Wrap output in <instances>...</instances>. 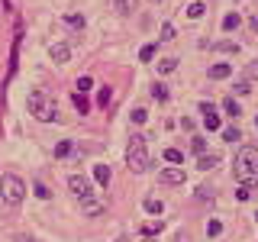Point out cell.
<instances>
[{
  "label": "cell",
  "mask_w": 258,
  "mask_h": 242,
  "mask_svg": "<svg viewBox=\"0 0 258 242\" xmlns=\"http://www.w3.org/2000/svg\"><path fill=\"white\" fill-rule=\"evenodd\" d=\"M145 213H152V216H158L161 213V210H165V207H161V200H155V197H145Z\"/></svg>",
  "instance_id": "obj_15"
},
{
  "label": "cell",
  "mask_w": 258,
  "mask_h": 242,
  "mask_svg": "<svg viewBox=\"0 0 258 242\" xmlns=\"http://www.w3.org/2000/svg\"><path fill=\"white\" fill-rule=\"evenodd\" d=\"M139 58H142V62H152V58H155V45H142Z\"/></svg>",
  "instance_id": "obj_26"
},
{
  "label": "cell",
  "mask_w": 258,
  "mask_h": 242,
  "mask_svg": "<svg viewBox=\"0 0 258 242\" xmlns=\"http://www.w3.org/2000/svg\"><path fill=\"white\" fill-rule=\"evenodd\" d=\"M248 29H252V32H258V16H248Z\"/></svg>",
  "instance_id": "obj_37"
},
{
  "label": "cell",
  "mask_w": 258,
  "mask_h": 242,
  "mask_svg": "<svg viewBox=\"0 0 258 242\" xmlns=\"http://www.w3.org/2000/svg\"><path fill=\"white\" fill-rule=\"evenodd\" d=\"M145 119H149V110L136 107V110H133V123H145Z\"/></svg>",
  "instance_id": "obj_29"
},
{
  "label": "cell",
  "mask_w": 258,
  "mask_h": 242,
  "mask_svg": "<svg viewBox=\"0 0 258 242\" xmlns=\"http://www.w3.org/2000/svg\"><path fill=\"white\" fill-rule=\"evenodd\" d=\"M171 39H174V26L165 23V26H161V42H171Z\"/></svg>",
  "instance_id": "obj_25"
},
{
  "label": "cell",
  "mask_w": 258,
  "mask_h": 242,
  "mask_svg": "<svg viewBox=\"0 0 258 242\" xmlns=\"http://www.w3.org/2000/svg\"><path fill=\"white\" fill-rule=\"evenodd\" d=\"M0 197H4L7 207H20L23 197H26V181L20 174H4L0 177Z\"/></svg>",
  "instance_id": "obj_4"
},
{
  "label": "cell",
  "mask_w": 258,
  "mask_h": 242,
  "mask_svg": "<svg viewBox=\"0 0 258 242\" xmlns=\"http://www.w3.org/2000/svg\"><path fill=\"white\" fill-rule=\"evenodd\" d=\"M239 23H242V16H239V13H226V16H223V29H226V32L239 29Z\"/></svg>",
  "instance_id": "obj_14"
},
{
  "label": "cell",
  "mask_w": 258,
  "mask_h": 242,
  "mask_svg": "<svg viewBox=\"0 0 258 242\" xmlns=\"http://www.w3.org/2000/svg\"><path fill=\"white\" fill-rule=\"evenodd\" d=\"M255 129H258V116H255Z\"/></svg>",
  "instance_id": "obj_39"
},
{
  "label": "cell",
  "mask_w": 258,
  "mask_h": 242,
  "mask_svg": "<svg viewBox=\"0 0 258 242\" xmlns=\"http://www.w3.org/2000/svg\"><path fill=\"white\" fill-rule=\"evenodd\" d=\"M26 107H29V113L39 119V123H48V119L58 116V110H55V100H52L45 91H39V87L26 94Z\"/></svg>",
  "instance_id": "obj_3"
},
{
  "label": "cell",
  "mask_w": 258,
  "mask_h": 242,
  "mask_svg": "<svg viewBox=\"0 0 258 242\" xmlns=\"http://www.w3.org/2000/svg\"><path fill=\"white\" fill-rule=\"evenodd\" d=\"M113 7H116V13L129 16V13H136V10H139V0H113Z\"/></svg>",
  "instance_id": "obj_10"
},
{
  "label": "cell",
  "mask_w": 258,
  "mask_h": 242,
  "mask_svg": "<svg viewBox=\"0 0 258 242\" xmlns=\"http://www.w3.org/2000/svg\"><path fill=\"white\" fill-rule=\"evenodd\" d=\"M158 181L161 184H177V188H181V184L187 181V174H184V168H161V171H158Z\"/></svg>",
  "instance_id": "obj_6"
},
{
  "label": "cell",
  "mask_w": 258,
  "mask_h": 242,
  "mask_svg": "<svg viewBox=\"0 0 258 242\" xmlns=\"http://www.w3.org/2000/svg\"><path fill=\"white\" fill-rule=\"evenodd\" d=\"M255 75H258V65H248V71H245V81H248V78H255Z\"/></svg>",
  "instance_id": "obj_36"
},
{
  "label": "cell",
  "mask_w": 258,
  "mask_h": 242,
  "mask_svg": "<svg viewBox=\"0 0 258 242\" xmlns=\"http://www.w3.org/2000/svg\"><path fill=\"white\" fill-rule=\"evenodd\" d=\"M236 197H239V200H248V197H252V184H239Z\"/></svg>",
  "instance_id": "obj_27"
},
{
  "label": "cell",
  "mask_w": 258,
  "mask_h": 242,
  "mask_svg": "<svg viewBox=\"0 0 258 242\" xmlns=\"http://www.w3.org/2000/svg\"><path fill=\"white\" fill-rule=\"evenodd\" d=\"M229 75H232V65H226V62H220V65L210 68V78H213V81H223V78H229Z\"/></svg>",
  "instance_id": "obj_11"
},
{
  "label": "cell",
  "mask_w": 258,
  "mask_h": 242,
  "mask_svg": "<svg viewBox=\"0 0 258 242\" xmlns=\"http://www.w3.org/2000/svg\"><path fill=\"white\" fill-rule=\"evenodd\" d=\"M223 110L229 113V116H239V113H242L239 110V100H232V97H226V100H223Z\"/></svg>",
  "instance_id": "obj_20"
},
{
  "label": "cell",
  "mask_w": 258,
  "mask_h": 242,
  "mask_svg": "<svg viewBox=\"0 0 258 242\" xmlns=\"http://www.w3.org/2000/svg\"><path fill=\"white\" fill-rule=\"evenodd\" d=\"M126 165H129V171H133V174H145V171H149L152 158H149V149H145V136H142V133L129 136V145H126Z\"/></svg>",
  "instance_id": "obj_1"
},
{
  "label": "cell",
  "mask_w": 258,
  "mask_h": 242,
  "mask_svg": "<svg viewBox=\"0 0 258 242\" xmlns=\"http://www.w3.org/2000/svg\"><path fill=\"white\" fill-rule=\"evenodd\" d=\"M103 210H107V204H103V200H97V197L81 200V213H84V216H100Z\"/></svg>",
  "instance_id": "obj_8"
},
{
  "label": "cell",
  "mask_w": 258,
  "mask_h": 242,
  "mask_svg": "<svg viewBox=\"0 0 258 242\" xmlns=\"http://www.w3.org/2000/svg\"><path fill=\"white\" fill-rule=\"evenodd\" d=\"M152 94H155L158 100H168V87L165 84H155V87H152Z\"/></svg>",
  "instance_id": "obj_31"
},
{
  "label": "cell",
  "mask_w": 258,
  "mask_h": 242,
  "mask_svg": "<svg viewBox=\"0 0 258 242\" xmlns=\"http://www.w3.org/2000/svg\"><path fill=\"white\" fill-rule=\"evenodd\" d=\"M165 161H171V165H184V152L181 149H165Z\"/></svg>",
  "instance_id": "obj_17"
},
{
  "label": "cell",
  "mask_w": 258,
  "mask_h": 242,
  "mask_svg": "<svg viewBox=\"0 0 258 242\" xmlns=\"http://www.w3.org/2000/svg\"><path fill=\"white\" fill-rule=\"evenodd\" d=\"M68 152H71V142H58V145H55V158H64Z\"/></svg>",
  "instance_id": "obj_28"
},
{
  "label": "cell",
  "mask_w": 258,
  "mask_h": 242,
  "mask_svg": "<svg viewBox=\"0 0 258 242\" xmlns=\"http://www.w3.org/2000/svg\"><path fill=\"white\" fill-rule=\"evenodd\" d=\"M75 107H78V113H87V110H91V103H87V97H84V94H78V91H75Z\"/></svg>",
  "instance_id": "obj_21"
},
{
  "label": "cell",
  "mask_w": 258,
  "mask_h": 242,
  "mask_svg": "<svg viewBox=\"0 0 258 242\" xmlns=\"http://www.w3.org/2000/svg\"><path fill=\"white\" fill-rule=\"evenodd\" d=\"M161 226H165V223H161V220H155V223H149V226H145V236H152V232H161Z\"/></svg>",
  "instance_id": "obj_32"
},
{
  "label": "cell",
  "mask_w": 258,
  "mask_h": 242,
  "mask_svg": "<svg viewBox=\"0 0 258 242\" xmlns=\"http://www.w3.org/2000/svg\"><path fill=\"white\" fill-rule=\"evenodd\" d=\"M220 232H223V223L220 220H210L207 223V236H220Z\"/></svg>",
  "instance_id": "obj_23"
},
{
  "label": "cell",
  "mask_w": 258,
  "mask_h": 242,
  "mask_svg": "<svg viewBox=\"0 0 258 242\" xmlns=\"http://www.w3.org/2000/svg\"><path fill=\"white\" fill-rule=\"evenodd\" d=\"M64 26H71V29H84V16H75V13H68V16H64Z\"/></svg>",
  "instance_id": "obj_19"
},
{
  "label": "cell",
  "mask_w": 258,
  "mask_h": 242,
  "mask_svg": "<svg viewBox=\"0 0 258 242\" xmlns=\"http://www.w3.org/2000/svg\"><path fill=\"white\" fill-rule=\"evenodd\" d=\"M32 191H36V197H42V200H48V188H45V184H39V181H36V188H32Z\"/></svg>",
  "instance_id": "obj_33"
},
{
  "label": "cell",
  "mask_w": 258,
  "mask_h": 242,
  "mask_svg": "<svg viewBox=\"0 0 258 242\" xmlns=\"http://www.w3.org/2000/svg\"><path fill=\"white\" fill-rule=\"evenodd\" d=\"M48 55H52V62L55 65H64L71 58V45H64V42H55L52 48H48Z\"/></svg>",
  "instance_id": "obj_9"
},
{
  "label": "cell",
  "mask_w": 258,
  "mask_h": 242,
  "mask_svg": "<svg viewBox=\"0 0 258 242\" xmlns=\"http://www.w3.org/2000/svg\"><path fill=\"white\" fill-rule=\"evenodd\" d=\"M190 145H194V152H197V155H204V152H207V142L204 139H194Z\"/></svg>",
  "instance_id": "obj_34"
},
{
  "label": "cell",
  "mask_w": 258,
  "mask_h": 242,
  "mask_svg": "<svg viewBox=\"0 0 258 242\" xmlns=\"http://www.w3.org/2000/svg\"><path fill=\"white\" fill-rule=\"evenodd\" d=\"M200 113H204V126L207 129H220V113H216L213 103H200Z\"/></svg>",
  "instance_id": "obj_7"
},
{
  "label": "cell",
  "mask_w": 258,
  "mask_h": 242,
  "mask_svg": "<svg viewBox=\"0 0 258 242\" xmlns=\"http://www.w3.org/2000/svg\"><path fill=\"white\" fill-rule=\"evenodd\" d=\"M204 13H207V4H200V0H194V4L187 7V16H190V20H200Z\"/></svg>",
  "instance_id": "obj_16"
},
{
  "label": "cell",
  "mask_w": 258,
  "mask_h": 242,
  "mask_svg": "<svg viewBox=\"0 0 258 242\" xmlns=\"http://www.w3.org/2000/svg\"><path fill=\"white\" fill-rule=\"evenodd\" d=\"M142 242H155V239H152V236H145V239H142Z\"/></svg>",
  "instance_id": "obj_38"
},
{
  "label": "cell",
  "mask_w": 258,
  "mask_h": 242,
  "mask_svg": "<svg viewBox=\"0 0 258 242\" xmlns=\"http://www.w3.org/2000/svg\"><path fill=\"white\" fill-rule=\"evenodd\" d=\"M223 139L226 142H236V139H242V133H239L236 126H229V129H223Z\"/></svg>",
  "instance_id": "obj_22"
},
{
  "label": "cell",
  "mask_w": 258,
  "mask_h": 242,
  "mask_svg": "<svg viewBox=\"0 0 258 242\" xmlns=\"http://www.w3.org/2000/svg\"><path fill=\"white\" fill-rule=\"evenodd\" d=\"M232 174H236L242 184H255L258 181V149H252V145L239 149L236 161H232Z\"/></svg>",
  "instance_id": "obj_2"
},
{
  "label": "cell",
  "mask_w": 258,
  "mask_h": 242,
  "mask_svg": "<svg viewBox=\"0 0 258 242\" xmlns=\"http://www.w3.org/2000/svg\"><path fill=\"white\" fill-rule=\"evenodd\" d=\"M68 191L75 194L78 200H91V197H94V191H91V181H87L84 174H71V177H68Z\"/></svg>",
  "instance_id": "obj_5"
},
{
  "label": "cell",
  "mask_w": 258,
  "mask_h": 242,
  "mask_svg": "<svg viewBox=\"0 0 258 242\" xmlns=\"http://www.w3.org/2000/svg\"><path fill=\"white\" fill-rule=\"evenodd\" d=\"M216 161H220V155H213V152H204V155L197 158V168H200V171H210Z\"/></svg>",
  "instance_id": "obj_12"
},
{
  "label": "cell",
  "mask_w": 258,
  "mask_h": 242,
  "mask_svg": "<svg viewBox=\"0 0 258 242\" xmlns=\"http://www.w3.org/2000/svg\"><path fill=\"white\" fill-rule=\"evenodd\" d=\"M255 220H258V213H255Z\"/></svg>",
  "instance_id": "obj_40"
},
{
  "label": "cell",
  "mask_w": 258,
  "mask_h": 242,
  "mask_svg": "<svg viewBox=\"0 0 258 242\" xmlns=\"http://www.w3.org/2000/svg\"><path fill=\"white\" fill-rule=\"evenodd\" d=\"M94 177H97V184L107 188V184H110V168L107 165H94Z\"/></svg>",
  "instance_id": "obj_13"
},
{
  "label": "cell",
  "mask_w": 258,
  "mask_h": 242,
  "mask_svg": "<svg viewBox=\"0 0 258 242\" xmlns=\"http://www.w3.org/2000/svg\"><path fill=\"white\" fill-rule=\"evenodd\" d=\"M91 87H94V81L87 78V75H84V78H78V94H87Z\"/></svg>",
  "instance_id": "obj_24"
},
{
  "label": "cell",
  "mask_w": 258,
  "mask_h": 242,
  "mask_svg": "<svg viewBox=\"0 0 258 242\" xmlns=\"http://www.w3.org/2000/svg\"><path fill=\"white\" fill-rule=\"evenodd\" d=\"M248 91H252V87H248V81H239V84H236V94H248Z\"/></svg>",
  "instance_id": "obj_35"
},
{
  "label": "cell",
  "mask_w": 258,
  "mask_h": 242,
  "mask_svg": "<svg viewBox=\"0 0 258 242\" xmlns=\"http://www.w3.org/2000/svg\"><path fill=\"white\" fill-rule=\"evenodd\" d=\"M213 48H216V52H239V45H236V42H216Z\"/></svg>",
  "instance_id": "obj_30"
},
{
  "label": "cell",
  "mask_w": 258,
  "mask_h": 242,
  "mask_svg": "<svg viewBox=\"0 0 258 242\" xmlns=\"http://www.w3.org/2000/svg\"><path fill=\"white\" fill-rule=\"evenodd\" d=\"M158 71H161V75H171V71H177V58H161L158 62Z\"/></svg>",
  "instance_id": "obj_18"
}]
</instances>
